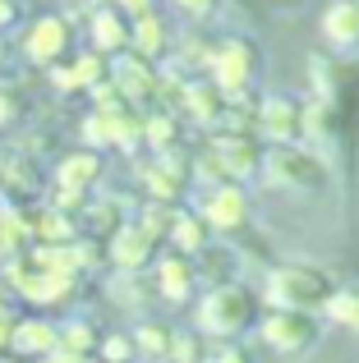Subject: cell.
<instances>
[{
	"label": "cell",
	"instance_id": "18",
	"mask_svg": "<svg viewBox=\"0 0 359 363\" xmlns=\"http://www.w3.org/2000/svg\"><path fill=\"white\" fill-rule=\"evenodd\" d=\"M55 350H70V354H88V350H92V327H88V322H70V327H55Z\"/></svg>",
	"mask_w": 359,
	"mask_h": 363
},
{
	"label": "cell",
	"instance_id": "10",
	"mask_svg": "<svg viewBox=\"0 0 359 363\" xmlns=\"http://www.w3.org/2000/svg\"><path fill=\"white\" fill-rule=\"evenodd\" d=\"M101 74H106V60H101L97 51H88V55H79L70 69H55V83H60V88H97Z\"/></svg>",
	"mask_w": 359,
	"mask_h": 363
},
{
	"label": "cell",
	"instance_id": "17",
	"mask_svg": "<svg viewBox=\"0 0 359 363\" xmlns=\"http://www.w3.org/2000/svg\"><path fill=\"white\" fill-rule=\"evenodd\" d=\"M157 276H162V294H166V299H184V294H189V267L180 262V257H166Z\"/></svg>",
	"mask_w": 359,
	"mask_h": 363
},
{
	"label": "cell",
	"instance_id": "15",
	"mask_svg": "<svg viewBox=\"0 0 359 363\" xmlns=\"http://www.w3.org/2000/svg\"><path fill=\"white\" fill-rule=\"evenodd\" d=\"M263 129L277 133V138H290L295 133V106L290 101H267L263 106Z\"/></svg>",
	"mask_w": 359,
	"mask_h": 363
},
{
	"label": "cell",
	"instance_id": "8",
	"mask_svg": "<svg viewBox=\"0 0 359 363\" xmlns=\"http://www.w3.org/2000/svg\"><path fill=\"white\" fill-rule=\"evenodd\" d=\"M327 37H332L336 46H359V0H341V5L327 9L323 18Z\"/></svg>",
	"mask_w": 359,
	"mask_h": 363
},
{
	"label": "cell",
	"instance_id": "1",
	"mask_svg": "<svg viewBox=\"0 0 359 363\" xmlns=\"http://www.w3.org/2000/svg\"><path fill=\"white\" fill-rule=\"evenodd\" d=\"M267 294H272V303H281V308L304 313V308H314V303L332 299V285H327V276L314 272V267H281V272L272 276Z\"/></svg>",
	"mask_w": 359,
	"mask_h": 363
},
{
	"label": "cell",
	"instance_id": "31",
	"mask_svg": "<svg viewBox=\"0 0 359 363\" xmlns=\"http://www.w3.org/2000/svg\"><path fill=\"white\" fill-rule=\"evenodd\" d=\"M70 5H92V0H70Z\"/></svg>",
	"mask_w": 359,
	"mask_h": 363
},
{
	"label": "cell",
	"instance_id": "23",
	"mask_svg": "<svg viewBox=\"0 0 359 363\" xmlns=\"http://www.w3.org/2000/svg\"><path fill=\"white\" fill-rule=\"evenodd\" d=\"M138 350H148V354H162V350H166V331H162V327H143V331H138Z\"/></svg>",
	"mask_w": 359,
	"mask_h": 363
},
{
	"label": "cell",
	"instance_id": "2",
	"mask_svg": "<svg viewBox=\"0 0 359 363\" xmlns=\"http://www.w3.org/2000/svg\"><path fill=\"white\" fill-rule=\"evenodd\" d=\"M70 51V23L60 14H46V18H33L23 33V55L33 65H60V55Z\"/></svg>",
	"mask_w": 359,
	"mask_h": 363
},
{
	"label": "cell",
	"instance_id": "24",
	"mask_svg": "<svg viewBox=\"0 0 359 363\" xmlns=\"http://www.w3.org/2000/svg\"><path fill=\"white\" fill-rule=\"evenodd\" d=\"M171 120H153V124H148V138H153L157 143V147H166V143H171Z\"/></svg>",
	"mask_w": 359,
	"mask_h": 363
},
{
	"label": "cell",
	"instance_id": "13",
	"mask_svg": "<svg viewBox=\"0 0 359 363\" xmlns=\"http://www.w3.org/2000/svg\"><path fill=\"white\" fill-rule=\"evenodd\" d=\"M216 79H221V88L235 92L249 79V51H244V46H226V51L216 55Z\"/></svg>",
	"mask_w": 359,
	"mask_h": 363
},
{
	"label": "cell",
	"instance_id": "9",
	"mask_svg": "<svg viewBox=\"0 0 359 363\" xmlns=\"http://www.w3.org/2000/svg\"><path fill=\"white\" fill-rule=\"evenodd\" d=\"M125 42H129L125 18H120L116 9H97V14H92V46H97V55L101 51H120Z\"/></svg>",
	"mask_w": 359,
	"mask_h": 363
},
{
	"label": "cell",
	"instance_id": "30",
	"mask_svg": "<svg viewBox=\"0 0 359 363\" xmlns=\"http://www.w3.org/2000/svg\"><path fill=\"white\" fill-rule=\"evenodd\" d=\"M212 363H244V359H240V354H231V350H226V354H216Z\"/></svg>",
	"mask_w": 359,
	"mask_h": 363
},
{
	"label": "cell",
	"instance_id": "16",
	"mask_svg": "<svg viewBox=\"0 0 359 363\" xmlns=\"http://www.w3.org/2000/svg\"><path fill=\"white\" fill-rule=\"evenodd\" d=\"M129 37H134V46L143 55H157L166 46V33H162V23H157L153 14H138V23H134V33H129Z\"/></svg>",
	"mask_w": 359,
	"mask_h": 363
},
{
	"label": "cell",
	"instance_id": "20",
	"mask_svg": "<svg viewBox=\"0 0 359 363\" xmlns=\"http://www.w3.org/2000/svg\"><path fill=\"white\" fill-rule=\"evenodd\" d=\"M175 244L180 248H203V230L194 216H175Z\"/></svg>",
	"mask_w": 359,
	"mask_h": 363
},
{
	"label": "cell",
	"instance_id": "6",
	"mask_svg": "<svg viewBox=\"0 0 359 363\" xmlns=\"http://www.w3.org/2000/svg\"><path fill=\"white\" fill-rule=\"evenodd\" d=\"M9 350H14L18 359H46L55 350V327L51 322H14V336H9Z\"/></svg>",
	"mask_w": 359,
	"mask_h": 363
},
{
	"label": "cell",
	"instance_id": "19",
	"mask_svg": "<svg viewBox=\"0 0 359 363\" xmlns=\"http://www.w3.org/2000/svg\"><path fill=\"white\" fill-rule=\"evenodd\" d=\"M327 308H332L336 322H346V327L359 331V294H332V299H327Z\"/></svg>",
	"mask_w": 359,
	"mask_h": 363
},
{
	"label": "cell",
	"instance_id": "28",
	"mask_svg": "<svg viewBox=\"0 0 359 363\" xmlns=\"http://www.w3.org/2000/svg\"><path fill=\"white\" fill-rule=\"evenodd\" d=\"M46 363H83V354H70V350H51Z\"/></svg>",
	"mask_w": 359,
	"mask_h": 363
},
{
	"label": "cell",
	"instance_id": "4",
	"mask_svg": "<svg viewBox=\"0 0 359 363\" xmlns=\"http://www.w3.org/2000/svg\"><path fill=\"white\" fill-rule=\"evenodd\" d=\"M244 318H249V299H244L240 290H216V294H207L203 308H198L203 331H216V336H231V331H240Z\"/></svg>",
	"mask_w": 359,
	"mask_h": 363
},
{
	"label": "cell",
	"instance_id": "14",
	"mask_svg": "<svg viewBox=\"0 0 359 363\" xmlns=\"http://www.w3.org/2000/svg\"><path fill=\"white\" fill-rule=\"evenodd\" d=\"M116 88L129 92L134 101H143V97H153V74L143 69V60H125L116 69Z\"/></svg>",
	"mask_w": 359,
	"mask_h": 363
},
{
	"label": "cell",
	"instance_id": "3",
	"mask_svg": "<svg viewBox=\"0 0 359 363\" xmlns=\"http://www.w3.org/2000/svg\"><path fill=\"white\" fill-rule=\"evenodd\" d=\"M267 166H272V179L286 189H323L327 184L323 161L309 157V152H295V147H277Z\"/></svg>",
	"mask_w": 359,
	"mask_h": 363
},
{
	"label": "cell",
	"instance_id": "32",
	"mask_svg": "<svg viewBox=\"0 0 359 363\" xmlns=\"http://www.w3.org/2000/svg\"><path fill=\"white\" fill-rule=\"evenodd\" d=\"M0 55H5V51H0Z\"/></svg>",
	"mask_w": 359,
	"mask_h": 363
},
{
	"label": "cell",
	"instance_id": "11",
	"mask_svg": "<svg viewBox=\"0 0 359 363\" xmlns=\"http://www.w3.org/2000/svg\"><path fill=\"white\" fill-rule=\"evenodd\" d=\"M101 161L92 157V152H79V157H65L60 170H55V179H60V189H74V194H83V189L97 179Z\"/></svg>",
	"mask_w": 359,
	"mask_h": 363
},
{
	"label": "cell",
	"instance_id": "29",
	"mask_svg": "<svg viewBox=\"0 0 359 363\" xmlns=\"http://www.w3.org/2000/svg\"><path fill=\"white\" fill-rule=\"evenodd\" d=\"M116 5H125V9H134V14H148V0H116Z\"/></svg>",
	"mask_w": 359,
	"mask_h": 363
},
{
	"label": "cell",
	"instance_id": "7",
	"mask_svg": "<svg viewBox=\"0 0 359 363\" xmlns=\"http://www.w3.org/2000/svg\"><path fill=\"white\" fill-rule=\"evenodd\" d=\"M148 253H153V235L143 230H116V240H111V257H116V267H125V272H134V267L148 262Z\"/></svg>",
	"mask_w": 359,
	"mask_h": 363
},
{
	"label": "cell",
	"instance_id": "25",
	"mask_svg": "<svg viewBox=\"0 0 359 363\" xmlns=\"http://www.w3.org/2000/svg\"><path fill=\"white\" fill-rule=\"evenodd\" d=\"M14 18H18V5H14V0H0V33H5Z\"/></svg>",
	"mask_w": 359,
	"mask_h": 363
},
{
	"label": "cell",
	"instance_id": "22",
	"mask_svg": "<svg viewBox=\"0 0 359 363\" xmlns=\"http://www.w3.org/2000/svg\"><path fill=\"white\" fill-rule=\"evenodd\" d=\"M129 354H134V345H129L125 336H106V345H101V359L106 363H125Z\"/></svg>",
	"mask_w": 359,
	"mask_h": 363
},
{
	"label": "cell",
	"instance_id": "12",
	"mask_svg": "<svg viewBox=\"0 0 359 363\" xmlns=\"http://www.w3.org/2000/svg\"><path fill=\"white\" fill-rule=\"evenodd\" d=\"M207 221L221 225V230L240 225L244 221V198H240V189H221V194L207 198Z\"/></svg>",
	"mask_w": 359,
	"mask_h": 363
},
{
	"label": "cell",
	"instance_id": "21",
	"mask_svg": "<svg viewBox=\"0 0 359 363\" xmlns=\"http://www.w3.org/2000/svg\"><path fill=\"white\" fill-rule=\"evenodd\" d=\"M42 240L46 244H65V240H70V221H65L60 212H46L42 216Z\"/></svg>",
	"mask_w": 359,
	"mask_h": 363
},
{
	"label": "cell",
	"instance_id": "27",
	"mask_svg": "<svg viewBox=\"0 0 359 363\" xmlns=\"http://www.w3.org/2000/svg\"><path fill=\"white\" fill-rule=\"evenodd\" d=\"M175 5H180V9H189V14H207L216 0H175Z\"/></svg>",
	"mask_w": 359,
	"mask_h": 363
},
{
	"label": "cell",
	"instance_id": "5",
	"mask_svg": "<svg viewBox=\"0 0 359 363\" xmlns=\"http://www.w3.org/2000/svg\"><path fill=\"white\" fill-rule=\"evenodd\" d=\"M263 336H267V345H277L281 354H295V350H304L309 340L318 336V331H314V322H309L304 313H295V308H281L277 318H267Z\"/></svg>",
	"mask_w": 359,
	"mask_h": 363
},
{
	"label": "cell",
	"instance_id": "26",
	"mask_svg": "<svg viewBox=\"0 0 359 363\" xmlns=\"http://www.w3.org/2000/svg\"><path fill=\"white\" fill-rule=\"evenodd\" d=\"M9 120H14V97H9V92L0 88V129H5Z\"/></svg>",
	"mask_w": 359,
	"mask_h": 363
}]
</instances>
